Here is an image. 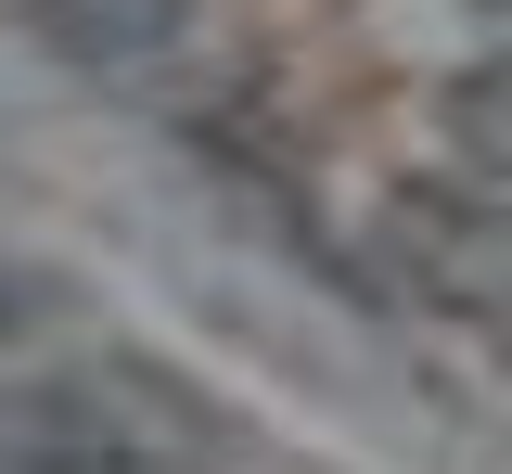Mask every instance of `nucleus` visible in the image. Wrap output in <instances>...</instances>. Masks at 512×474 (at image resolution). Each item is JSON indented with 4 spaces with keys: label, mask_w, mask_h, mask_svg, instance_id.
Instances as JSON below:
<instances>
[{
    "label": "nucleus",
    "mask_w": 512,
    "mask_h": 474,
    "mask_svg": "<svg viewBox=\"0 0 512 474\" xmlns=\"http://www.w3.org/2000/svg\"><path fill=\"white\" fill-rule=\"evenodd\" d=\"M39 26L77 65H141L154 39H180V0H39Z\"/></svg>",
    "instance_id": "obj_1"
},
{
    "label": "nucleus",
    "mask_w": 512,
    "mask_h": 474,
    "mask_svg": "<svg viewBox=\"0 0 512 474\" xmlns=\"http://www.w3.org/2000/svg\"><path fill=\"white\" fill-rule=\"evenodd\" d=\"M448 154H461L487 193H512V52H500V65H474L461 90H448Z\"/></svg>",
    "instance_id": "obj_2"
}]
</instances>
